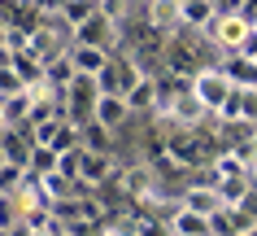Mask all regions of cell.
<instances>
[{
	"mask_svg": "<svg viewBox=\"0 0 257 236\" xmlns=\"http://www.w3.org/2000/svg\"><path fill=\"white\" fill-rule=\"evenodd\" d=\"M227 97H231L227 74H201V101L205 105H222Z\"/></svg>",
	"mask_w": 257,
	"mask_h": 236,
	"instance_id": "1",
	"label": "cell"
},
{
	"mask_svg": "<svg viewBox=\"0 0 257 236\" xmlns=\"http://www.w3.org/2000/svg\"><path fill=\"white\" fill-rule=\"evenodd\" d=\"M218 40H222V44H235V48H244V40H248V18H227V22L218 27Z\"/></svg>",
	"mask_w": 257,
	"mask_h": 236,
	"instance_id": "2",
	"label": "cell"
}]
</instances>
